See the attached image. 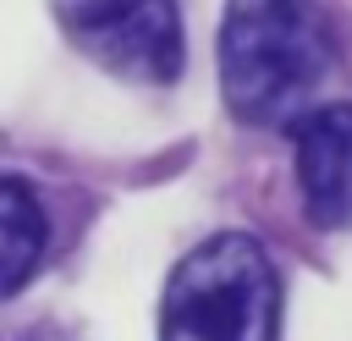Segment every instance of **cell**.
I'll use <instances>...</instances> for the list:
<instances>
[{
    "label": "cell",
    "mask_w": 352,
    "mask_h": 341,
    "mask_svg": "<svg viewBox=\"0 0 352 341\" xmlns=\"http://www.w3.org/2000/svg\"><path fill=\"white\" fill-rule=\"evenodd\" d=\"M302 214L319 231H352V104H314L292 121Z\"/></svg>",
    "instance_id": "277c9868"
},
{
    "label": "cell",
    "mask_w": 352,
    "mask_h": 341,
    "mask_svg": "<svg viewBox=\"0 0 352 341\" xmlns=\"http://www.w3.org/2000/svg\"><path fill=\"white\" fill-rule=\"evenodd\" d=\"M44 248H50V220L38 192L16 176H0V297L33 280V270L44 264Z\"/></svg>",
    "instance_id": "5b68a950"
},
{
    "label": "cell",
    "mask_w": 352,
    "mask_h": 341,
    "mask_svg": "<svg viewBox=\"0 0 352 341\" xmlns=\"http://www.w3.org/2000/svg\"><path fill=\"white\" fill-rule=\"evenodd\" d=\"M28 341H77V336H60V330H33Z\"/></svg>",
    "instance_id": "8992f818"
},
{
    "label": "cell",
    "mask_w": 352,
    "mask_h": 341,
    "mask_svg": "<svg viewBox=\"0 0 352 341\" xmlns=\"http://www.w3.org/2000/svg\"><path fill=\"white\" fill-rule=\"evenodd\" d=\"M275 336H280V275L253 236L220 231L170 270L160 297V341H275Z\"/></svg>",
    "instance_id": "7a4b0ae2"
},
{
    "label": "cell",
    "mask_w": 352,
    "mask_h": 341,
    "mask_svg": "<svg viewBox=\"0 0 352 341\" xmlns=\"http://www.w3.org/2000/svg\"><path fill=\"white\" fill-rule=\"evenodd\" d=\"M330 72V28L314 0H226L220 94L248 126H292Z\"/></svg>",
    "instance_id": "6da1fadb"
},
{
    "label": "cell",
    "mask_w": 352,
    "mask_h": 341,
    "mask_svg": "<svg viewBox=\"0 0 352 341\" xmlns=\"http://www.w3.org/2000/svg\"><path fill=\"white\" fill-rule=\"evenodd\" d=\"M66 38L126 82H176L187 44L176 0H55Z\"/></svg>",
    "instance_id": "3957f363"
}]
</instances>
